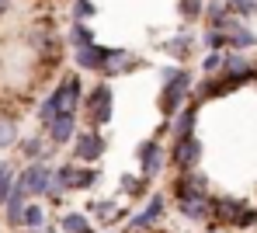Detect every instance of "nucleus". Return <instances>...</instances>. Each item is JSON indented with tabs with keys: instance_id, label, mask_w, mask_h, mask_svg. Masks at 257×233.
Instances as JSON below:
<instances>
[{
	"instance_id": "nucleus-1",
	"label": "nucleus",
	"mask_w": 257,
	"mask_h": 233,
	"mask_svg": "<svg viewBox=\"0 0 257 233\" xmlns=\"http://www.w3.org/2000/svg\"><path fill=\"white\" fill-rule=\"evenodd\" d=\"M115 119V87L111 80H97L84 87L80 101V129H108Z\"/></svg>"
},
{
	"instance_id": "nucleus-2",
	"label": "nucleus",
	"mask_w": 257,
	"mask_h": 233,
	"mask_svg": "<svg viewBox=\"0 0 257 233\" xmlns=\"http://www.w3.org/2000/svg\"><path fill=\"white\" fill-rule=\"evenodd\" d=\"M195 77H198V73H195L191 66H177V70H174V77L160 80V87H157V111H160V119H164V122L174 119V115L191 101Z\"/></svg>"
},
{
	"instance_id": "nucleus-3",
	"label": "nucleus",
	"mask_w": 257,
	"mask_h": 233,
	"mask_svg": "<svg viewBox=\"0 0 257 233\" xmlns=\"http://www.w3.org/2000/svg\"><path fill=\"white\" fill-rule=\"evenodd\" d=\"M52 178L66 195H87L101 185V167L97 164H77V160H56L52 164Z\"/></svg>"
},
{
	"instance_id": "nucleus-4",
	"label": "nucleus",
	"mask_w": 257,
	"mask_h": 233,
	"mask_svg": "<svg viewBox=\"0 0 257 233\" xmlns=\"http://www.w3.org/2000/svg\"><path fill=\"white\" fill-rule=\"evenodd\" d=\"M167 205H171L167 191H150V195L143 198V205L128 212V219H125V226H122V230H125V233H153L160 223H164Z\"/></svg>"
},
{
	"instance_id": "nucleus-5",
	"label": "nucleus",
	"mask_w": 257,
	"mask_h": 233,
	"mask_svg": "<svg viewBox=\"0 0 257 233\" xmlns=\"http://www.w3.org/2000/svg\"><path fill=\"white\" fill-rule=\"evenodd\" d=\"M28 49H32V56H35L42 66H59L63 56H66V42H63V35H59L49 21L32 25V32H28Z\"/></svg>"
},
{
	"instance_id": "nucleus-6",
	"label": "nucleus",
	"mask_w": 257,
	"mask_h": 233,
	"mask_svg": "<svg viewBox=\"0 0 257 233\" xmlns=\"http://www.w3.org/2000/svg\"><path fill=\"white\" fill-rule=\"evenodd\" d=\"M132 157H136V174L146 178V181H157V178L167 171V143L157 140V136L139 140Z\"/></svg>"
},
{
	"instance_id": "nucleus-7",
	"label": "nucleus",
	"mask_w": 257,
	"mask_h": 233,
	"mask_svg": "<svg viewBox=\"0 0 257 233\" xmlns=\"http://www.w3.org/2000/svg\"><path fill=\"white\" fill-rule=\"evenodd\" d=\"M202 157H205V143H202V136L171 140V146H167V167H171L174 174L198 171V167H202Z\"/></svg>"
},
{
	"instance_id": "nucleus-8",
	"label": "nucleus",
	"mask_w": 257,
	"mask_h": 233,
	"mask_svg": "<svg viewBox=\"0 0 257 233\" xmlns=\"http://www.w3.org/2000/svg\"><path fill=\"white\" fill-rule=\"evenodd\" d=\"M66 150H70V160H77V164H101L108 153V133L104 129H77V136Z\"/></svg>"
},
{
	"instance_id": "nucleus-9",
	"label": "nucleus",
	"mask_w": 257,
	"mask_h": 233,
	"mask_svg": "<svg viewBox=\"0 0 257 233\" xmlns=\"http://www.w3.org/2000/svg\"><path fill=\"white\" fill-rule=\"evenodd\" d=\"M49 97L56 104V111H70V115H80V101H84V80L77 70L56 77V84L49 87Z\"/></svg>"
},
{
	"instance_id": "nucleus-10",
	"label": "nucleus",
	"mask_w": 257,
	"mask_h": 233,
	"mask_svg": "<svg viewBox=\"0 0 257 233\" xmlns=\"http://www.w3.org/2000/svg\"><path fill=\"white\" fill-rule=\"evenodd\" d=\"M14 188L25 198H45L52 188V164H21L14 171Z\"/></svg>"
},
{
	"instance_id": "nucleus-11",
	"label": "nucleus",
	"mask_w": 257,
	"mask_h": 233,
	"mask_svg": "<svg viewBox=\"0 0 257 233\" xmlns=\"http://www.w3.org/2000/svg\"><path fill=\"white\" fill-rule=\"evenodd\" d=\"M143 66H146L143 52H136L128 46H108V59H104V70H101L97 80H118V77H128Z\"/></svg>"
},
{
	"instance_id": "nucleus-12",
	"label": "nucleus",
	"mask_w": 257,
	"mask_h": 233,
	"mask_svg": "<svg viewBox=\"0 0 257 233\" xmlns=\"http://www.w3.org/2000/svg\"><path fill=\"white\" fill-rule=\"evenodd\" d=\"M219 77H226V80L233 84V91L254 84V59H250V52L226 49V52H222V70H219Z\"/></svg>"
},
{
	"instance_id": "nucleus-13",
	"label": "nucleus",
	"mask_w": 257,
	"mask_h": 233,
	"mask_svg": "<svg viewBox=\"0 0 257 233\" xmlns=\"http://www.w3.org/2000/svg\"><path fill=\"white\" fill-rule=\"evenodd\" d=\"M14 150H18V160L21 164H56V157H59V150L45 140L42 133L21 136V140L14 143Z\"/></svg>"
},
{
	"instance_id": "nucleus-14",
	"label": "nucleus",
	"mask_w": 257,
	"mask_h": 233,
	"mask_svg": "<svg viewBox=\"0 0 257 233\" xmlns=\"http://www.w3.org/2000/svg\"><path fill=\"white\" fill-rule=\"evenodd\" d=\"M128 212L132 209L122 205L115 195L111 198H94V205H90V219H94L97 230H118V226H125Z\"/></svg>"
},
{
	"instance_id": "nucleus-15",
	"label": "nucleus",
	"mask_w": 257,
	"mask_h": 233,
	"mask_svg": "<svg viewBox=\"0 0 257 233\" xmlns=\"http://www.w3.org/2000/svg\"><path fill=\"white\" fill-rule=\"evenodd\" d=\"M77 129H80V115H70V111H59V115H52L49 122H45L42 133L45 140L52 143L56 150H66L70 143H73V136H77Z\"/></svg>"
},
{
	"instance_id": "nucleus-16",
	"label": "nucleus",
	"mask_w": 257,
	"mask_h": 233,
	"mask_svg": "<svg viewBox=\"0 0 257 233\" xmlns=\"http://www.w3.org/2000/svg\"><path fill=\"white\" fill-rule=\"evenodd\" d=\"M164 56H167V63H177V66H188L191 59H195V52H198V35H191L188 28H181L177 35H167L164 42Z\"/></svg>"
},
{
	"instance_id": "nucleus-17",
	"label": "nucleus",
	"mask_w": 257,
	"mask_h": 233,
	"mask_svg": "<svg viewBox=\"0 0 257 233\" xmlns=\"http://www.w3.org/2000/svg\"><path fill=\"white\" fill-rule=\"evenodd\" d=\"M70 56H73V70L84 77H101V70H104V59H108V46L104 42H90V46H80V49H70Z\"/></svg>"
},
{
	"instance_id": "nucleus-18",
	"label": "nucleus",
	"mask_w": 257,
	"mask_h": 233,
	"mask_svg": "<svg viewBox=\"0 0 257 233\" xmlns=\"http://www.w3.org/2000/svg\"><path fill=\"white\" fill-rule=\"evenodd\" d=\"M233 91V84L226 80V77H195V87H191V104H209V101H222V97H229Z\"/></svg>"
},
{
	"instance_id": "nucleus-19",
	"label": "nucleus",
	"mask_w": 257,
	"mask_h": 233,
	"mask_svg": "<svg viewBox=\"0 0 257 233\" xmlns=\"http://www.w3.org/2000/svg\"><path fill=\"white\" fill-rule=\"evenodd\" d=\"M195 195H212V185H209V178L202 174V167L171 178V202L174 198H195Z\"/></svg>"
},
{
	"instance_id": "nucleus-20",
	"label": "nucleus",
	"mask_w": 257,
	"mask_h": 233,
	"mask_svg": "<svg viewBox=\"0 0 257 233\" xmlns=\"http://www.w3.org/2000/svg\"><path fill=\"white\" fill-rule=\"evenodd\" d=\"M198 115H202V108L188 101L174 119H167V122L160 119V122L167 126V136H171V140H184V136H198Z\"/></svg>"
},
{
	"instance_id": "nucleus-21",
	"label": "nucleus",
	"mask_w": 257,
	"mask_h": 233,
	"mask_svg": "<svg viewBox=\"0 0 257 233\" xmlns=\"http://www.w3.org/2000/svg\"><path fill=\"white\" fill-rule=\"evenodd\" d=\"M222 35H226V49H236V52H250V49H257V32L250 28V21L233 18V21L222 28Z\"/></svg>"
},
{
	"instance_id": "nucleus-22",
	"label": "nucleus",
	"mask_w": 257,
	"mask_h": 233,
	"mask_svg": "<svg viewBox=\"0 0 257 233\" xmlns=\"http://www.w3.org/2000/svg\"><path fill=\"white\" fill-rule=\"evenodd\" d=\"M174 209L181 219L188 223H209V212H212V195H195V198H174Z\"/></svg>"
},
{
	"instance_id": "nucleus-23",
	"label": "nucleus",
	"mask_w": 257,
	"mask_h": 233,
	"mask_svg": "<svg viewBox=\"0 0 257 233\" xmlns=\"http://www.w3.org/2000/svg\"><path fill=\"white\" fill-rule=\"evenodd\" d=\"M56 230L59 233H97V226H94V219L84 209H66V212H59Z\"/></svg>"
},
{
	"instance_id": "nucleus-24",
	"label": "nucleus",
	"mask_w": 257,
	"mask_h": 233,
	"mask_svg": "<svg viewBox=\"0 0 257 233\" xmlns=\"http://www.w3.org/2000/svg\"><path fill=\"white\" fill-rule=\"evenodd\" d=\"M118 191L125 195L132 205H139L150 191H153V181H146V178H139V174H132V171H125V174H118Z\"/></svg>"
},
{
	"instance_id": "nucleus-25",
	"label": "nucleus",
	"mask_w": 257,
	"mask_h": 233,
	"mask_svg": "<svg viewBox=\"0 0 257 233\" xmlns=\"http://www.w3.org/2000/svg\"><path fill=\"white\" fill-rule=\"evenodd\" d=\"M45 223H52L49 219V205L42 198H28L21 205V230H42Z\"/></svg>"
},
{
	"instance_id": "nucleus-26",
	"label": "nucleus",
	"mask_w": 257,
	"mask_h": 233,
	"mask_svg": "<svg viewBox=\"0 0 257 233\" xmlns=\"http://www.w3.org/2000/svg\"><path fill=\"white\" fill-rule=\"evenodd\" d=\"M18 140H21V119H18V111H4L0 108V153L14 150Z\"/></svg>"
},
{
	"instance_id": "nucleus-27",
	"label": "nucleus",
	"mask_w": 257,
	"mask_h": 233,
	"mask_svg": "<svg viewBox=\"0 0 257 233\" xmlns=\"http://www.w3.org/2000/svg\"><path fill=\"white\" fill-rule=\"evenodd\" d=\"M63 42H66V49H80V46L97 42V35H94L90 21H70V25H66V32H63Z\"/></svg>"
},
{
	"instance_id": "nucleus-28",
	"label": "nucleus",
	"mask_w": 257,
	"mask_h": 233,
	"mask_svg": "<svg viewBox=\"0 0 257 233\" xmlns=\"http://www.w3.org/2000/svg\"><path fill=\"white\" fill-rule=\"evenodd\" d=\"M177 18H181L184 28L198 25L205 18V0H177Z\"/></svg>"
},
{
	"instance_id": "nucleus-29",
	"label": "nucleus",
	"mask_w": 257,
	"mask_h": 233,
	"mask_svg": "<svg viewBox=\"0 0 257 233\" xmlns=\"http://www.w3.org/2000/svg\"><path fill=\"white\" fill-rule=\"evenodd\" d=\"M14 164L11 160H0V209H4V202L11 198V191H14Z\"/></svg>"
},
{
	"instance_id": "nucleus-30",
	"label": "nucleus",
	"mask_w": 257,
	"mask_h": 233,
	"mask_svg": "<svg viewBox=\"0 0 257 233\" xmlns=\"http://www.w3.org/2000/svg\"><path fill=\"white\" fill-rule=\"evenodd\" d=\"M97 4L94 0H70V21H94Z\"/></svg>"
},
{
	"instance_id": "nucleus-31",
	"label": "nucleus",
	"mask_w": 257,
	"mask_h": 233,
	"mask_svg": "<svg viewBox=\"0 0 257 233\" xmlns=\"http://www.w3.org/2000/svg\"><path fill=\"white\" fill-rule=\"evenodd\" d=\"M198 46L205 49V52H226V35H222V32H215V28H202Z\"/></svg>"
},
{
	"instance_id": "nucleus-32",
	"label": "nucleus",
	"mask_w": 257,
	"mask_h": 233,
	"mask_svg": "<svg viewBox=\"0 0 257 233\" xmlns=\"http://www.w3.org/2000/svg\"><path fill=\"white\" fill-rule=\"evenodd\" d=\"M219 70H222V52H205L195 73H198V77H215Z\"/></svg>"
},
{
	"instance_id": "nucleus-33",
	"label": "nucleus",
	"mask_w": 257,
	"mask_h": 233,
	"mask_svg": "<svg viewBox=\"0 0 257 233\" xmlns=\"http://www.w3.org/2000/svg\"><path fill=\"white\" fill-rule=\"evenodd\" d=\"M226 7L240 18V21H250L257 18V0H226Z\"/></svg>"
},
{
	"instance_id": "nucleus-34",
	"label": "nucleus",
	"mask_w": 257,
	"mask_h": 233,
	"mask_svg": "<svg viewBox=\"0 0 257 233\" xmlns=\"http://www.w3.org/2000/svg\"><path fill=\"white\" fill-rule=\"evenodd\" d=\"M257 226V205H243L240 209V216H236V223H233V230H254Z\"/></svg>"
},
{
	"instance_id": "nucleus-35",
	"label": "nucleus",
	"mask_w": 257,
	"mask_h": 233,
	"mask_svg": "<svg viewBox=\"0 0 257 233\" xmlns=\"http://www.w3.org/2000/svg\"><path fill=\"white\" fill-rule=\"evenodd\" d=\"M21 233H59V230H56V223H45L42 230H21Z\"/></svg>"
},
{
	"instance_id": "nucleus-36",
	"label": "nucleus",
	"mask_w": 257,
	"mask_h": 233,
	"mask_svg": "<svg viewBox=\"0 0 257 233\" xmlns=\"http://www.w3.org/2000/svg\"><path fill=\"white\" fill-rule=\"evenodd\" d=\"M11 7H14V0H0V18H4V14H7Z\"/></svg>"
},
{
	"instance_id": "nucleus-37",
	"label": "nucleus",
	"mask_w": 257,
	"mask_h": 233,
	"mask_svg": "<svg viewBox=\"0 0 257 233\" xmlns=\"http://www.w3.org/2000/svg\"><path fill=\"white\" fill-rule=\"evenodd\" d=\"M97 233H125V230H122V226H118V230H97Z\"/></svg>"
},
{
	"instance_id": "nucleus-38",
	"label": "nucleus",
	"mask_w": 257,
	"mask_h": 233,
	"mask_svg": "<svg viewBox=\"0 0 257 233\" xmlns=\"http://www.w3.org/2000/svg\"><path fill=\"white\" fill-rule=\"evenodd\" d=\"M202 233H229V230H209V226H205V230H202Z\"/></svg>"
}]
</instances>
